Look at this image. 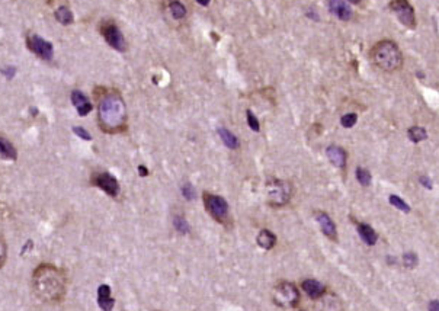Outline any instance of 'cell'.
<instances>
[{
	"label": "cell",
	"mask_w": 439,
	"mask_h": 311,
	"mask_svg": "<svg viewBox=\"0 0 439 311\" xmlns=\"http://www.w3.org/2000/svg\"><path fill=\"white\" fill-rule=\"evenodd\" d=\"M97 124L103 133L118 134L127 130L128 114L121 95L115 90H102L97 93Z\"/></svg>",
	"instance_id": "cell-1"
},
{
	"label": "cell",
	"mask_w": 439,
	"mask_h": 311,
	"mask_svg": "<svg viewBox=\"0 0 439 311\" xmlns=\"http://www.w3.org/2000/svg\"><path fill=\"white\" fill-rule=\"evenodd\" d=\"M32 288L44 303H61L67 291V276L63 269L50 263H41L32 273Z\"/></svg>",
	"instance_id": "cell-2"
},
{
	"label": "cell",
	"mask_w": 439,
	"mask_h": 311,
	"mask_svg": "<svg viewBox=\"0 0 439 311\" xmlns=\"http://www.w3.org/2000/svg\"><path fill=\"white\" fill-rule=\"evenodd\" d=\"M372 63L384 72H396L403 64V56L400 48L390 39L377 42L369 53Z\"/></svg>",
	"instance_id": "cell-3"
},
{
	"label": "cell",
	"mask_w": 439,
	"mask_h": 311,
	"mask_svg": "<svg viewBox=\"0 0 439 311\" xmlns=\"http://www.w3.org/2000/svg\"><path fill=\"white\" fill-rule=\"evenodd\" d=\"M273 303L282 309L295 307L300 301V291L291 282H281L273 288Z\"/></svg>",
	"instance_id": "cell-4"
},
{
	"label": "cell",
	"mask_w": 439,
	"mask_h": 311,
	"mask_svg": "<svg viewBox=\"0 0 439 311\" xmlns=\"http://www.w3.org/2000/svg\"><path fill=\"white\" fill-rule=\"evenodd\" d=\"M291 185L285 180L273 179L267 183V202L272 207H282L291 199Z\"/></svg>",
	"instance_id": "cell-5"
},
{
	"label": "cell",
	"mask_w": 439,
	"mask_h": 311,
	"mask_svg": "<svg viewBox=\"0 0 439 311\" xmlns=\"http://www.w3.org/2000/svg\"><path fill=\"white\" fill-rule=\"evenodd\" d=\"M202 199H204L205 210L208 211V214L215 221H218L221 224L227 221V218H229V204L223 196L210 194V192H204Z\"/></svg>",
	"instance_id": "cell-6"
},
{
	"label": "cell",
	"mask_w": 439,
	"mask_h": 311,
	"mask_svg": "<svg viewBox=\"0 0 439 311\" xmlns=\"http://www.w3.org/2000/svg\"><path fill=\"white\" fill-rule=\"evenodd\" d=\"M99 31L102 34V37L108 42L109 47H112L114 50L119 51V53H125L127 51V42L125 38L121 32V29L115 25L112 20H103L99 26Z\"/></svg>",
	"instance_id": "cell-7"
},
{
	"label": "cell",
	"mask_w": 439,
	"mask_h": 311,
	"mask_svg": "<svg viewBox=\"0 0 439 311\" xmlns=\"http://www.w3.org/2000/svg\"><path fill=\"white\" fill-rule=\"evenodd\" d=\"M26 47L31 53H34L37 57L44 61H51L54 59V47L50 41L44 39L37 34H28L26 35Z\"/></svg>",
	"instance_id": "cell-8"
},
{
	"label": "cell",
	"mask_w": 439,
	"mask_h": 311,
	"mask_svg": "<svg viewBox=\"0 0 439 311\" xmlns=\"http://www.w3.org/2000/svg\"><path fill=\"white\" fill-rule=\"evenodd\" d=\"M390 10L399 18L401 23L410 29L416 26V16H415V9L410 4L409 0H391L388 3Z\"/></svg>",
	"instance_id": "cell-9"
},
{
	"label": "cell",
	"mask_w": 439,
	"mask_h": 311,
	"mask_svg": "<svg viewBox=\"0 0 439 311\" xmlns=\"http://www.w3.org/2000/svg\"><path fill=\"white\" fill-rule=\"evenodd\" d=\"M90 183L102 189L105 194H108L109 196H118L119 194V183H118V179L115 177L114 175L108 173V172H96L90 177Z\"/></svg>",
	"instance_id": "cell-10"
},
{
	"label": "cell",
	"mask_w": 439,
	"mask_h": 311,
	"mask_svg": "<svg viewBox=\"0 0 439 311\" xmlns=\"http://www.w3.org/2000/svg\"><path fill=\"white\" fill-rule=\"evenodd\" d=\"M70 99H72V103L75 105V108L77 109V114L80 115V117H86V115H89L92 111H93V105H92V102L88 99V96L83 93V92H80V90H73L72 92V95H70Z\"/></svg>",
	"instance_id": "cell-11"
},
{
	"label": "cell",
	"mask_w": 439,
	"mask_h": 311,
	"mask_svg": "<svg viewBox=\"0 0 439 311\" xmlns=\"http://www.w3.org/2000/svg\"><path fill=\"white\" fill-rule=\"evenodd\" d=\"M316 220H317V223H319V226L322 229V233L325 234L327 238L336 241L338 240V232H336V226H335L333 220L326 213H322V211L316 213Z\"/></svg>",
	"instance_id": "cell-12"
},
{
	"label": "cell",
	"mask_w": 439,
	"mask_h": 311,
	"mask_svg": "<svg viewBox=\"0 0 439 311\" xmlns=\"http://www.w3.org/2000/svg\"><path fill=\"white\" fill-rule=\"evenodd\" d=\"M330 12L341 20H349L352 18V10L345 0H329Z\"/></svg>",
	"instance_id": "cell-13"
},
{
	"label": "cell",
	"mask_w": 439,
	"mask_h": 311,
	"mask_svg": "<svg viewBox=\"0 0 439 311\" xmlns=\"http://www.w3.org/2000/svg\"><path fill=\"white\" fill-rule=\"evenodd\" d=\"M97 304L102 311H112L115 306V300L111 295V287L109 285H100L97 288Z\"/></svg>",
	"instance_id": "cell-14"
},
{
	"label": "cell",
	"mask_w": 439,
	"mask_h": 311,
	"mask_svg": "<svg viewBox=\"0 0 439 311\" xmlns=\"http://www.w3.org/2000/svg\"><path fill=\"white\" fill-rule=\"evenodd\" d=\"M326 155L329 157V160L339 169H345L346 166V160H348V155L342 147L338 146H330L326 150Z\"/></svg>",
	"instance_id": "cell-15"
},
{
	"label": "cell",
	"mask_w": 439,
	"mask_h": 311,
	"mask_svg": "<svg viewBox=\"0 0 439 311\" xmlns=\"http://www.w3.org/2000/svg\"><path fill=\"white\" fill-rule=\"evenodd\" d=\"M301 287H303L304 292H306L311 300H317V298H320L322 295H325L326 292L325 285H323L322 282L316 281V279H306V281H303Z\"/></svg>",
	"instance_id": "cell-16"
},
{
	"label": "cell",
	"mask_w": 439,
	"mask_h": 311,
	"mask_svg": "<svg viewBox=\"0 0 439 311\" xmlns=\"http://www.w3.org/2000/svg\"><path fill=\"white\" fill-rule=\"evenodd\" d=\"M0 157L4 160H13V161L18 158V152L15 146L3 136H0Z\"/></svg>",
	"instance_id": "cell-17"
},
{
	"label": "cell",
	"mask_w": 439,
	"mask_h": 311,
	"mask_svg": "<svg viewBox=\"0 0 439 311\" xmlns=\"http://www.w3.org/2000/svg\"><path fill=\"white\" fill-rule=\"evenodd\" d=\"M358 234L362 238V241L368 246H374L378 240V235L375 233V230L368 226V224H358Z\"/></svg>",
	"instance_id": "cell-18"
},
{
	"label": "cell",
	"mask_w": 439,
	"mask_h": 311,
	"mask_svg": "<svg viewBox=\"0 0 439 311\" xmlns=\"http://www.w3.org/2000/svg\"><path fill=\"white\" fill-rule=\"evenodd\" d=\"M256 243L262 249L270 250L276 244V235L272 233V232H269V230H262L261 233L258 234V237H256Z\"/></svg>",
	"instance_id": "cell-19"
},
{
	"label": "cell",
	"mask_w": 439,
	"mask_h": 311,
	"mask_svg": "<svg viewBox=\"0 0 439 311\" xmlns=\"http://www.w3.org/2000/svg\"><path fill=\"white\" fill-rule=\"evenodd\" d=\"M218 136H220L221 141H223V143H224V144H226L229 149H231V150H236V149H239V146H240V144H239V140H237V137L234 136L233 133H230L227 128H223V127H221V128H218Z\"/></svg>",
	"instance_id": "cell-20"
},
{
	"label": "cell",
	"mask_w": 439,
	"mask_h": 311,
	"mask_svg": "<svg viewBox=\"0 0 439 311\" xmlns=\"http://www.w3.org/2000/svg\"><path fill=\"white\" fill-rule=\"evenodd\" d=\"M54 16L57 22H60L61 25H70L73 23V12L67 7V6H60L57 10L54 12Z\"/></svg>",
	"instance_id": "cell-21"
},
{
	"label": "cell",
	"mask_w": 439,
	"mask_h": 311,
	"mask_svg": "<svg viewBox=\"0 0 439 311\" xmlns=\"http://www.w3.org/2000/svg\"><path fill=\"white\" fill-rule=\"evenodd\" d=\"M169 10L175 19H183L186 16V7L180 0H172L169 3Z\"/></svg>",
	"instance_id": "cell-22"
},
{
	"label": "cell",
	"mask_w": 439,
	"mask_h": 311,
	"mask_svg": "<svg viewBox=\"0 0 439 311\" xmlns=\"http://www.w3.org/2000/svg\"><path fill=\"white\" fill-rule=\"evenodd\" d=\"M407 134H409V138H410L413 143H420V141H423V140L428 138L426 130L422 128V127H412V128H409Z\"/></svg>",
	"instance_id": "cell-23"
},
{
	"label": "cell",
	"mask_w": 439,
	"mask_h": 311,
	"mask_svg": "<svg viewBox=\"0 0 439 311\" xmlns=\"http://www.w3.org/2000/svg\"><path fill=\"white\" fill-rule=\"evenodd\" d=\"M173 226L176 229V232H179L180 234H188L189 233V224L186 221V218L183 215H176L173 218Z\"/></svg>",
	"instance_id": "cell-24"
},
{
	"label": "cell",
	"mask_w": 439,
	"mask_h": 311,
	"mask_svg": "<svg viewBox=\"0 0 439 311\" xmlns=\"http://www.w3.org/2000/svg\"><path fill=\"white\" fill-rule=\"evenodd\" d=\"M418 263H419V259H418L416 253L409 252L403 254V265H404L407 269H413V268H416Z\"/></svg>",
	"instance_id": "cell-25"
},
{
	"label": "cell",
	"mask_w": 439,
	"mask_h": 311,
	"mask_svg": "<svg viewBox=\"0 0 439 311\" xmlns=\"http://www.w3.org/2000/svg\"><path fill=\"white\" fill-rule=\"evenodd\" d=\"M390 204L394 207V208H397V210H400L403 213H410V207L401 199L400 196H397V195H390Z\"/></svg>",
	"instance_id": "cell-26"
},
{
	"label": "cell",
	"mask_w": 439,
	"mask_h": 311,
	"mask_svg": "<svg viewBox=\"0 0 439 311\" xmlns=\"http://www.w3.org/2000/svg\"><path fill=\"white\" fill-rule=\"evenodd\" d=\"M371 173L366 170V169H363V167H358L356 169V180L362 185V186H369V183H371Z\"/></svg>",
	"instance_id": "cell-27"
},
{
	"label": "cell",
	"mask_w": 439,
	"mask_h": 311,
	"mask_svg": "<svg viewBox=\"0 0 439 311\" xmlns=\"http://www.w3.org/2000/svg\"><path fill=\"white\" fill-rule=\"evenodd\" d=\"M356 121H358L356 114H346V115H344L342 119H341V124L344 125L345 128H352V127L356 124Z\"/></svg>",
	"instance_id": "cell-28"
},
{
	"label": "cell",
	"mask_w": 439,
	"mask_h": 311,
	"mask_svg": "<svg viewBox=\"0 0 439 311\" xmlns=\"http://www.w3.org/2000/svg\"><path fill=\"white\" fill-rule=\"evenodd\" d=\"M73 133L76 134L79 138L85 140V141H90L92 140V136L88 130H85L83 127H73Z\"/></svg>",
	"instance_id": "cell-29"
},
{
	"label": "cell",
	"mask_w": 439,
	"mask_h": 311,
	"mask_svg": "<svg viewBox=\"0 0 439 311\" xmlns=\"http://www.w3.org/2000/svg\"><path fill=\"white\" fill-rule=\"evenodd\" d=\"M246 115H248L249 127H250L253 131H259V130H261V125H259V121H258V118L255 117V114H253L252 111H248V112H246Z\"/></svg>",
	"instance_id": "cell-30"
},
{
	"label": "cell",
	"mask_w": 439,
	"mask_h": 311,
	"mask_svg": "<svg viewBox=\"0 0 439 311\" xmlns=\"http://www.w3.org/2000/svg\"><path fill=\"white\" fill-rule=\"evenodd\" d=\"M6 257H7V246H6V241L0 237V269L4 266Z\"/></svg>",
	"instance_id": "cell-31"
},
{
	"label": "cell",
	"mask_w": 439,
	"mask_h": 311,
	"mask_svg": "<svg viewBox=\"0 0 439 311\" xmlns=\"http://www.w3.org/2000/svg\"><path fill=\"white\" fill-rule=\"evenodd\" d=\"M182 194H183V196H185L186 199H189V201L195 199V196H196L195 189H193V186H192L191 183H186V185L182 186Z\"/></svg>",
	"instance_id": "cell-32"
},
{
	"label": "cell",
	"mask_w": 439,
	"mask_h": 311,
	"mask_svg": "<svg viewBox=\"0 0 439 311\" xmlns=\"http://www.w3.org/2000/svg\"><path fill=\"white\" fill-rule=\"evenodd\" d=\"M0 73L6 78H15V73H16V69L13 66H6V67L0 69Z\"/></svg>",
	"instance_id": "cell-33"
},
{
	"label": "cell",
	"mask_w": 439,
	"mask_h": 311,
	"mask_svg": "<svg viewBox=\"0 0 439 311\" xmlns=\"http://www.w3.org/2000/svg\"><path fill=\"white\" fill-rule=\"evenodd\" d=\"M420 183H422L425 188H428V189H432V180H431L428 176H422V177H420Z\"/></svg>",
	"instance_id": "cell-34"
},
{
	"label": "cell",
	"mask_w": 439,
	"mask_h": 311,
	"mask_svg": "<svg viewBox=\"0 0 439 311\" xmlns=\"http://www.w3.org/2000/svg\"><path fill=\"white\" fill-rule=\"evenodd\" d=\"M429 311H439V301L438 300H434L429 303Z\"/></svg>",
	"instance_id": "cell-35"
},
{
	"label": "cell",
	"mask_w": 439,
	"mask_h": 311,
	"mask_svg": "<svg viewBox=\"0 0 439 311\" xmlns=\"http://www.w3.org/2000/svg\"><path fill=\"white\" fill-rule=\"evenodd\" d=\"M138 173H140V176L144 177V176H149V170H147L146 166H138Z\"/></svg>",
	"instance_id": "cell-36"
},
{
	"label": "cell",
	"mask_w": 439,
	"mask_h": 311,
	"mask_svg": "<svg viewBox=\"0 0 439 311\" xmlns=\"http://www.w3.org/2000/svg\"><path fill=\"white\" fill-rule=\"evenodd\" d=\"M387 262H388V265H394V263H397V260H396L393 256H388V257H387Z\"/></svg>",
	"instance_id": "cell-37"
},
{
	"label": "cell",
	"mask_w": 439,
	"mask_h": 311,
	"mask_svg": "<svg viewBox=\"0 0 439 311\" xmlns=\"http://www.w3.org/2000/svg\"><path fill=\"white\" fill-rule=\"evenodd\" d=\"M31 247H32V241L29 240V241L26 243V246H23V247H22V253L26 252V249H31Z\"/></svg>",
	"instance_id": "cell-38"
},
{
	"label": "cell",
	"mask_w": 439,
	"mask_h": 311,
	"mask_svg": "<svg viewBox=\"0 0 439 311\" xmlns=\"http://www.w3.org/2000/svg\"><path fill=\"white\" fill-rule=\"evenodd\" d=\"M199 4H202V6H208L210 4V0H196Z\"/></svg>",
	"instance_id": "cell-39"
},
{
	"label": "cell",
	"mask_w": 439,
	"mask_h": 311,
	"mask_svg": "<svg viewBox=\"0 0 439 311\" xmlns=\"http://www.w3.org/2000/svg\"><path fill=\"white\" fill-rule=\"evenodd\" d=\"M31 114L35 117V115H38V109H35V108H31Z\"/></svg>",
	"instance_id": "cell-40"
},
{
	"label": "cell",
	"mask_w": 439,
	"mask_h": 311,
	"mask_svg": "<svg viewBox=\"0 0 439 311\" xmlns=\"http://www.w3.org/2000/svg\"><path fill=\"white\" fill-rule=\"evenodd\" d=\"M348 1H351L352 4H359L361 3V0H348Z\"/></svg>",
	"instance_id": "cell-41"
}]
</instances>
